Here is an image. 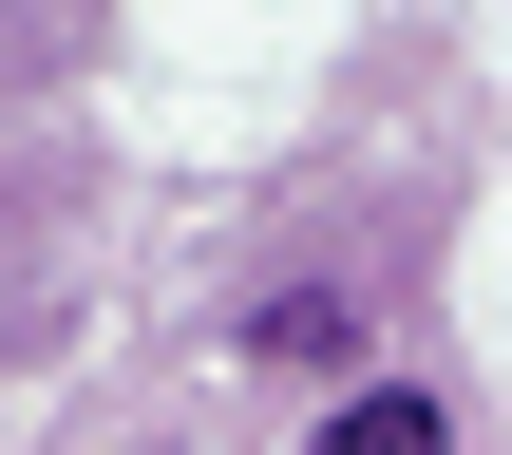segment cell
<instances>
[{"label":"cell","instance_id":"cell-1","mask_svg":"<svg viewBox=\"0 0 512 455\" xmlns=\"http://www.w3.org/2000/svg\"><path fill=\"white\" fill-rule=\"evenodd\" d=\"M323 455H456V418H437L418 380H361V399L323 418Z\"/></svg>","mask_w":512,"mask_h":455},{"label":"cell","instance_id":"cell-2","mask_svg":"<svg viewBox=\"0 0 512 455\" xmlns=\"http://www.w3.org/2000/svg\"><path fill=\"white\" fill-rule=\"evenodd\" d=\"M247 342H266V361H342V285H285V304H266Z\"/></svg>","mask_w":512,"mask_h":455}]
</instances>
